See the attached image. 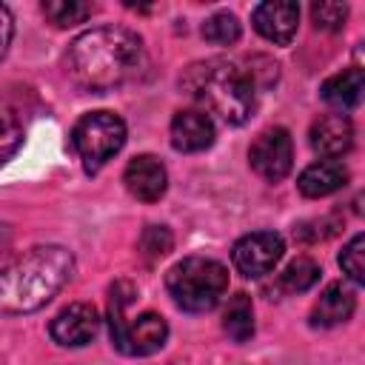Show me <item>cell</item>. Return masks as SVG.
<instances>
[{
  "instance_id": "cell-20",
  "label": "cell",
  "mask_w": 365,
  "mask_h": 365,
  "mask_svg": "<svg viewBox=\"0 0 365 365\" xmlns=\"http://www.w3.org/2000/svg\"><path fill=\"white\" fill-rule=\"evenodd\" d=\"M240 34H242L240 20L231 11H217L202 23V37L214 46H234L240 40Z\"/></svg>"
},
{
  "instance_id": "cell-21",
  "label": "cell",
  "mask_w": 365,
  "mask_h": 365,
  "mask_svg": "<svg viewBox=\"0 0 365 365\" xmlns=\"http://www.w3.org/2000/svg\"><path fill=\"white\" fill-rule=\"evenodd\" d=\"M171 248H174V234H171L168 225H148V228L140 234V254H143L148 262L165 257Z\"/></svg>"
},
{
  "instance_id": "cell-4",
  "label": "cell",
  "mask_w": 365,
  "mask_h": 365,
  "mask_svg": "<svg viewBox=\"0 0 365 365\" xmlns=\"http://www.w3.org/2000/svg\"><path fill=\"white\" fill-rule=\"evenodd\" d=\"M165 288L177 308L205 314L220 305L228 291V268L211 257H185L165 274Z\"/></svg>"
},
{
  "instance_id": "cell-15",
  "label": "cell",
  "mask_w": 365,
  "mask_h": 365,
  "mask_svg": "<svg viewBox=\"0 0 365 365\" xmlns=\"http://www.w3.org/2000/svg\"><path fill=\"white\" fill-rule=\"evenodd\" d=\"M354 308H356L354 291L348 285H342V282H331L319 294V299H317V305L311 311V322L317 328H334V325L348 322L351 314H354Z\"/></svg>"
},
{
  "instance_id": "cell-18",
  "label": "cell",
  "mask_w": 365,
  "mask_h": 365,
  "mask_svg": "<svg viewBox=\"0 0 365 365\" xmlns=\"http://www.w3.org/2000/svg\"><path fill=\"white\" fill-rule=\"evenodd\" d=\"M319 265L311 259V257H297L294 262H288V268L279 274V285L282 291L288 294H299V291H308L311 285H317L319 279Z\"/></svg>"
},
{
  "instance_id": "cell-25",
  "label": "cell",
  "mask_w": 365,
  "mask_h": 365,
  "mask_svg": "<svg viewBox=\"0 0 365 365\" xmlns=\"http://www.w3.org/2000/svg\"><path fill=\"white\" fill-rule=\"evenodd\" d=\"M11 37H14V17H11L9 6L0 3V60L6 57V51L11 46Z\"/></svg>"
},
{
  "instance_id": "cell-26",
  "label": "cell",
  "mask_w": 365,
  "mask_h": 365,
  "mask_svg": "<svg viewBox=\"0 0 365 365\" xmlns=\"http://www.w3.org/2000/svg\"><path fill=\"white\" fill-rule=\"evenodd\" d=\"M9 245V228L6 225H0V251Z\"/></svg>"
},
{
  "instance_id": "cell-19",
  "label": "cell",
  "mask_w": 365,
  "mask_h": 365,
  "mask_svg": "<svg viewBox=\"0 0 365 365\" xmlns=\"http://www.w3.org/2000/svg\"><path fill=\"white\" fill-rule=\"evenodd\" d=\"M91 11H94V6L91 3H80V0H46L43 3V14L60 29L83 23L86 17H91Z\"/></svg>"
},
{
  "instance_id": "cell-5",
  "label": "cell",
  "mask_w": 365,
  "mask_h": 365,
  "mask_svg": "<svg viewBox=\"0 0 365 365\" xmlns=\"http://www.w3.org/2000/svg\"><path fill=\"white\" fill-rule=\"evenodd\" d=\"M134 285L120 279L111 285L108 294V331H111V345L125 354V356H148L154 351H160L168 339V322L154 314L145 311L140 314L134 322L125 319V305L134 299Z\"/></svg>"
},
{
  "instance_id": "cell-8",
  "label": "cell",
  "mask_w": 365,
  "mask_h": 365,
  "mask_svg": "<svg viewBox=\"0 0 365 365\" xmlns=\"http://www.w3.org/2000/svg\"><path fill=\"white\" fill-rule=\"evenodd\" d=\"M285 242L274 231H254L234 242L231 262L242 277H265L282 259Z\"/></svg>"
},
{
  "instance_id": "cell-2",
  "label": "cell",
  "mask_w": 365,
  "mask_h": 365,
  "mask_svg": "<svg viewBox=\"0 0 365 365\" xmlns=\"http://www.w3.org/2000/svg\"><path fill=\"white\" fill-rule=\"evenodd\" d=\"M74 257L63 245H37L0 268V314H31L71 279Z\"/></svg>"
},
{
  "instance_id": "cell-6",
  "label": "cell",
  "mask_w": 365,
  "mask_h": 365,
  "mask_svg": "<svg viewBox=\"0 0 365 365\" xmlns=\"http://www.w3.org/2000/svg\"><path fill=\"white\" fill-rule=\"evenodd\" d=\"M74 151L80 154L88 174H97L123 145H125V123L114 111H91L83 114L71 128Z\"/></svg>"
},
{
  "instance_id": "cell-23",
  "label": "cell",
  "mask_w": 365,
  "mask_h": 365,
  "mask_svg": "<svg viewBox=\"0 0 365 365\" xmlns=\"http://www.w3.org/2000/svg\"><path fill=\"white\" fill-rule=\"evenodd\" d=\"M311 17H314V26L322 29V31H339L345 26V17H348V6L345 3H314L311 6Z\"/></svg>"
},
{
  "instance_id": "cell-3",
  "label": "cell",
  "mask_w": 365,
  "mask_h": 365,
  "mask_svg": "<svg viewBox=\"0 0 365 365\" xmlns=\"http://www.w3.org/2000/svg\"><path fill=\"white\" fill-rule=\"evenodd\" d=\"M180 86L202 106L200 111H211L231 125H242L254 114V83L228 60H202L188 66Z\"/></svg>"
},
{
  "instance_id": "cell-16",
  "label": "cell",
  "mask_w": 365,
  "mask_h": 365,
  "mask_svg": "<svg viewBox=\"0 0 365 365\" xmlns=\"http://www.w3.org/2000/svg\"><path fill=\"white\" fill-rule=\"evenodd\" d=\"M362 91H365V71H362L359 66H351V68H345V71L328 77V80L322 83V88H319V97H322L328 106L339 108V114H342V111L359 106Z\"/></svg>"
},
{
  "instance_id": "cell-1",
  "label": "cell",
  "mask_w": 365,
  "mask_h": 365,
  "mask_svg": "<svg viewBox=\"0 0 365 365\" xmlns=\"http://www.w3.org/2000/svg\"><path fill=\"white\" fill-rule=\"evenodd\" d=\"M143 63V40L125 26H97L83 31L66 54L71 80L86 91H111L131 80Z\"/></svg>"
},
{
  "instance_id": "cell-14",
  "label": "cell",
  "mask_w": 365,
  "mask_h": 365,
  "mask_svg": "<svg viewBox=\"0 0 365 365\" xmlns=\"http://www.w3.org/2000/svg\"><path fill=\"white\" fill-rule=\"evenodd\" d=\"M345 182H348V168L339 160H317L299 174L297 188H299L302 197L319 200V197H328V194L339 191Z\"/></svg>"
},
{
  "instance_id": "cell-22",
  "label": "cell",
  "mask_w": 365,
  "mask_h": 365,
  "mask_svg": "<svg viewBox=\"0 0 365 365\" xmlns=\"http://www.w3.org/2000/svg\"><path fill=\"white\" fill-rule=\"evenodd\" d=\"M339 265H342V271L348 274L351 282H356V285L365 282V237L362 234L351 237V242L342 248Z\"/></svg>"
},
{
  "instance_id": "cell-9",
  "label": "cell",
  "mask_w": 365,
  "mask_h": 365,
  "mask_svg": "<svg viewBox=\"0 0 365 365\" xmlns=\"http://www.w3.org/2000/svg\"><path fill=\"white\" fill-rule=\"evenodd\" d=\"M100 331V314L91 302H71L51 319V339L66 348H80L88 345Z\"/></svg>"
},
{
  "instance_id": "cell-17",
  "label": "cell",
  "mask_w": 365,
  "mask_h": 365,
  "mask_svg": "<svg viewBox=\"0 0 365 365\" xmlns=\"http://www.w3.org/2000/svg\"><path fill=\"white\" fill-rule=\"evenodd\" d=\"M222 331L234 342H248L254 336V305L248 294H234L222 311Z\"/></svg>"
},
{
  "instance_id": "cell-11",
  "label": "cell",
  "mask_w": 365,
  "mask_h": 365,
  "mask_svg": "<svg viewBox=\"0 0 365 365\" xmlns=\"http://www.w3.org/2000/svg\"><path fill=\"white\" fill-rule=\"evenodd\" d=\"M123 182L140 202H157L168 188V171L154 154H140L125 165Z\"/></svg>"
},
{
  "instance_id": "cell-24",
  "label": "cell",
  "mask_w": 365,
  "mask_h": 365,
  "mask_svg": "<svg viewBox=\"0 0 365 365\" xmlns=\"http://www.w3.org/2000/svg\"><path fill=\"white\" fill-rule=\"evenodd\" d=\"M23 143V125L14 114H6L0 111V165L6 160H11V154L20 148Z\"/></svg>"
},
{
  "instance_id": "cell-13",
  "label": "cell",
  "mask_w": 365,
  "mask_h": 365,
  "mask_svg": "<svg viewBox=\"0 0 365 365\" xmlns=\"http://www.w3.org/2000/svg\"><path fill=\"white\" fill-rule=\"evenodd\" d=\"M214 143V123L205 111L200 108H185L177 111L171 120V145L182 154L205 151Z\"/></svg>"
},
{
  "instance_id": "cell-7",
  "label": "cell",
  "mask_w": 365,
  "mask_h": 365,
  "mask_svg": "<svg viewBox=\"0 0 365 365\" xmlns=\"http://www.w3.org/2000/svg\"><path fill=\"white\" fill-rule=\"evenodd\" d=\"M248 163L268 182L285 180L288 171H291V165H294V143H291V134L285 128H279V125L259 131L254 137L251 148H248Z\"/></svg>"
},
{
  "instance_id": "cell-10",
  "label": "cell",
  "mask_w": 365,
  "mask_h": 365,
  "mask_svg": "<svg viewBox=\"0 0 365 365\" xmlns=\"http://www.w3.org/2000/svg\"><path fill=\"white\" fill-rule=\"evenodd\" d=\"M251 23H254V29L268 43L288 46L294 40V34H297V26H299V6L291 3V0H268V3H259L251 11Z\"/></svg>"
},
{
  "instance_id": "cell-12",
  "label": "cell",
  "mask_w": 365,
  "mask_h": 365,
  "mask_svg": "<svg viewBox=\"0 0 365 365\" xmlns=\"http://www.w3.org/2000/svg\"><path fill=\"white\" fill-rule=\"evenodd\" d=\"M311 148L325 157V160H336L342 154L351 151L354 145V125L345 114H322L311 123Z\"/></svg>"
}]
</instances>
